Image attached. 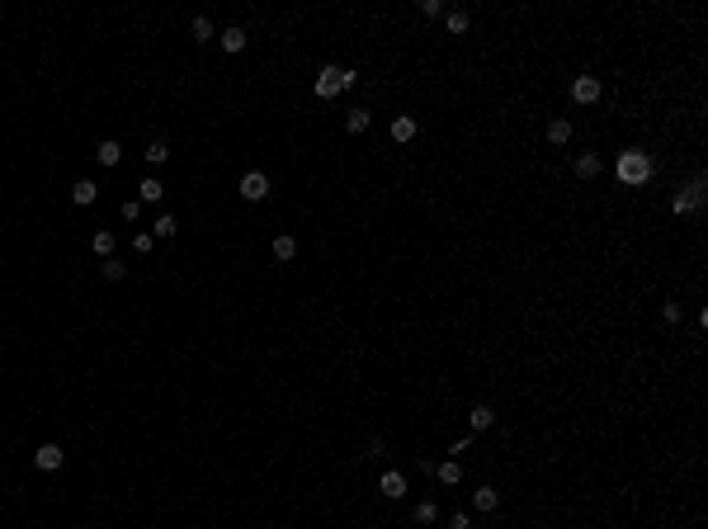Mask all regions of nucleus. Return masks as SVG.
Listing matches in <instances>:
<instances>
[{
  "label": "nucleus",
  "mask_w": 708,
  "mask_h": 529,
  "mask_svg": "<svg viewBox=\"0 0 708 529\" xmlns=\"http://www.w3.org/2000/svg\"><path fill=\"white\" fill-rule=\"evenodd\" d=\"M369 123H374V114H369V109H350V118H345V128H350V133H369Z\"/></svg>",
  "instance_id": "20"
},
{
  "label": "nucleus",
  "mask_w": 708,
  "mask_h": 529,
  "mask_svg": "<svg viewBox=\"0 0 708 529\" xmlns=\"http://www.w3.org/2000/svg\"><path fill=\"white\" fill-rule=\"evenodd\" d=\"M614 175L624 180V184H647V180L656 175V161H651L647 152H624L619 166H614Z\"/></svg>",
  "instance_id": "1"
},
{
  "label": "nucleus",
  "mask_w": 708,
  "mask_h": 529,
  "mask_svg": "<svg viewBox=\"0 0 708 529\" xmlns=\"http://www.w3.org/2000/svg\"><path fill=\"white\" fill-rule=\"evenodd\" d=\"M411 138H415V118L411 114L392 118V142H411Z\"/></svg>",
  "instance_id": "15"
},
{
  "label": "nucleus",
  "mask_w": 708,
  "mask_h": 529,
  "mask_svg": "<svg viewBox=\"0 0 708 529\" xmlns=\"http://www.w3.org/2000/svg\"><path fill=\"white\" fill-rule=\"evenodd\" d=\"M189 34H194V43H213V38H217V29H213V20H203V15H198V20L189 24Z\"/></svg>",
  "instance_id": "19"
},
{
  "label": "nucleus",
  "mask_w": 708,
  "mask_h": 529,
  "mask_svg": "<svg viewBox=\"0 0 708 529\" xmlns=\"http://www.w3.org/2000/svg\"><path fill=\"white\" fill-rule=\"evenodd\" d=\"M161 198H165V184H161L156 175H147L138 184V203H161Z\"/></svg>",
  "instance_id": "11"
},
{
  "label": "nucleus",
  "mask_w": 708,
  "mask_h": 529,
  "mask_svg": "<svg viewBox=\"0 0 708 529\" xmlns=\"http://www.w3.org/2000/svg\"><path fill=\"white\" fill-rule=\"evenodd\" d=\"M293 255H297L293 236H274V260H293Z\"/></svg>",
  "instance_id": "24"
},
{
  "label": "nucleus",
  "mask_w": 708,
  "mask_h": 529,
  "mask_svg": "<svg viewBox=\"0 0 708 529\" xmlns=\"http://www.w3.org/2000/svg\"><path fill=\"white\" fill-rule=\"evenodd\" d=\"M142 157H147V166H165V161H170V147H165V142H161V138H152V142H147V152H142Z\"/></svg>",
  "instance_id": "14"
},
{
  "label": "nucleus",
  "mask_w": 708,
  "mask_h": 529,
  "mask_svg": "<svg viewBox=\"0 0 708 529\" xmlns=\"http://www.w3.org/2000/svg\"><path fill=\"white\" fill-rule=\"evenodd\" d=\"M217 43H222V52H241L251 38H246V29H241V24H232V29H222V34H217Z\"/></svg>",
  "instance_id": "9"
},
{
  "label": "nucleus",
  "mask_w": 708,
  "mask_h": 529,
  "mask_svg": "<svg viewBox=\"0 0 708 529\" xmlns=\"http://www.w3.org/2000/svg\"><path fill=\"white\" fill-rule=\"evenodd\" d=\"M241 198H246V203H260V198H270V175H265V171H251V175H241Z\"/></svg>",
  "instance_id": "4"
},
{
  "label": "nucleus",
  "mask_w": 708,
  "mask_h": 529,
  "mask_svg": "<svg viewBox=\"0 0 708 529\" xmlns=\"http://www.w3.org/2000/svg\"><path fill=\"white\" fill-rule=\"evenodd\" d=\"M704 203H708V184H704V175H694V180L685 184V189H675V198H670L675 217H694V213H704Z\"/></svg>",
  "instance_id": "2"
},
{
  "label": "nucleus",
  "mask_w": 708,
  "mask_h": 529,
  "mask_svg": "<svg viewBox=\"0 0 708 529\" xmlns=\"http://www.w3.org/2000/svg\"><path fill=\"white\" fill-rule=\"evenodd\" d=\"M434 477H439L444 487H458V482H463V468L449 458V463H434Z\"/></svg>",
  "instance_id": "13"
},
{
  "label": "nucleus",
  "mask_w": 708,
  "mask_h": 529,
  "mask_svg": "<svg viewBox=\"0 0 708 529\" xmlns=\"http://www.w3.org/2000/svg\"><path fill=\"white\" fill-rule=\"evenodd\" d=\"M99 275L109 279V284H118V279H123V265H118L114 255H109V260H104V265H99Z\"/></svg>",
  "instance_id": "26"
},
{
  "label": "nucleus",
  "mask_w": 708,
  "mask_h": 529,
  "mask_svg": "<svg viewBox=\"0 0 708 529\" xmlns=\"http://www.w3.org/2000/svg\"><path fill=\"white\" fill-rule=\"evenodd\" d=\"M600 171H605V166H600V157H595V152H586V157H576V180H595Z\"/></svg>",
  "instance_id": "12"
},
{
  "label": "nucleus",
  "mask_w": 708,
  "mask_h": 529,
  "mask_svg": "<svg viewBox=\"0 0 708 529\" xmlns=\"http://www.w3.org/2000/svg\"><path fill=\"white\" fill-rule=\"evenodd\" d=\"M133 251H138V255L152 251V232H138V236H133Z\"/></svg>",
  "instance_id": "27"
},
{
  "label": "nucleus",
  "mask_w": 708,
  "mask_h": 529,
  "mask_svg": "<svg viewBox=\"0 0 708 529\" xmlns=\"http://www.w3.org/2000/svg\"><path fill=\"white\" fill-rule=\"evenodd\" d=\"M354 85V71H345V66H321L316 71V80H312V90L321 99H335V95H345Z\"/></svg>",
  "instance_id": "3"
},
{
  "label": "nucleus",
  "mask_w": 708,
  "mask_h": 529,
  "mask_svg": "<svg viewBox=\"0 0 708 529\" xmlns=\"http://www.w3.org/2000/svg\"><path fill=\"white\" fill-rule=\"evenodd\" d=\"M175 232H179V217H175V213H161L156 227H152V236H161V241H170Z\"/></svg>",
  "instance_id": "16"
},
{
  "label": "nucleus",
  "mask_w": 708,
  "mask_h": 529,
  "mask_svg": "<svg viewBox=\"0 0 708 529\" xmlns=\"http://www.w3.org/2000/svg\"><path fill=\"white\" fill-rule=\"evenodd\" d=\"M95 161H99V166H109V171H114L118 161H123V147H118L114 138H104V142H99V147H95Z\"/></svg>",
  "instance_id": "10"
},
{
  "label": "nucleus",
  "mask_w": 708,
  "mask_h": 529,
  "mask_svg": "<svg viewBox=\"0 0 708 529\" xmlns=\"http://www.w3.org/2000/svg\"><path fill=\"white\" fill-rule=\"evenodd\" d=\"M492 421H496V416H492V407H472V412H468V426H472L477 435H482V430H492Z\"/></svg>",
  "instance_id": "17"
},
{
  "label": "nucleus",
  "mask_w": 708,
  "mask_h": 529,
  "mask_svg": "<svg viewBox=\"0 0 708 529\" xmlns=\"http://www.w3.org/2000/svg\"><path fill=\"white\" fill-rule=\"evenodd\" d=\"M472 506H477V510H496V506H501V491H492V487L472 491Z\"/></svg>",
  "instance_id": "21"
},
{
  "label": "nucleus",
  "mask_w": 708,
  "mask_h": 529,
  "mask_svg": "<svg viewBox=\"0 0 708 529\" xmlns=\"http://www.w3.org/2000/svg\"><path fill=\"white\" fill-rule=\"evenodd\" d=\"M548 142H552V147L571 142V123H567V118H552V123H548Z\"/></svg>",
  "instance_id": "18"
},
{
  "label": "nucleus",
  "mask_w": 708,
  "mask_h": 529,
  "mask_svg": "<svg viewBox=\"0 0 708 529\" xmlns=\"http://www.w3.org/2000/svg\"><path fill=\"white\" fill-rule=\"evenodd\" d=\"M90 246H95L99 260H109V255H114V232H95V241H90Z\"/></svg>",
  "instance_id": "23"
},
{
  "label": "nucleus",
  "mask_w": 708,
  "mask_h": 529,
  "mask_svg": "<svg viewBox=\"0 0 708 529\" xmlns=\"http://www.w3.org/2000/svg\"><path fill=\"white\" fill-rule=\"evenodd\" d=\"M600 95H605L600 76H576V80H571V99H576V104H595Z\"/></svg>",
  "instance_id": "5"
},
{
  "label": "nucleus",
  "mask_w": 708,
  "mask_h": 529,
  "mask_svg": "<svg viewBox=\"0 0 708 529\" xmlns=\"http://www.w3.org/2000/svg\"><path fill=\"white\" fill-rule=\"evenodd\" d=\"M449 529H472V520H468V510H453V520H449Z\"/></svg>",
  "instance_id": "28"
},
{
  "label": "nucleus",
  "mask_w": 708,
  "mask_h": 529,
  "mask_svg": "<svg viewBox=\"0 0 708 529\" xmlns=\"http://www.w3.org/2000/svg\"><path fill=\"white\" fill-rule=\"evenodd\" d=\"M415 520H420V525H434V520H439V506H434V501H415Z\"/></svg>",
  "instance_id": "25"
},
{
  "label": "nucleus",
  "mask_w": 708,
  "mask_h": 529,
  "mask_svg": "<svg viewBox=\"0 0 708 529\" xmlns=\"http://www.w3.org/2000/svg\"><path fill=\"white\" fill-rule=\"evenodd\" d=\"M444 24H449V34H468V10H444Z\"/></svg>",
  "instance_id": "22"
},
{
  "label": "nucleus",
  "mask_w": 708,
  "mask_h": 529,
  "mask_svg": "<svg viewBox=\"0 0 708 529\" xmlns=\"http://www.w3.org/2000/svg\"><path fill=\"white\" fill-rule=\"evenodd\" d=\"M61 458H66V454H61V444H38V454H34V468H38V472H57Z\"/></svg>",
  "instance_id": "6"
},
{
  "label": "nucleus",
  "mask_w": 708,
  "mask_h": 529,
  "mask_svg": "<svg viewBox=\"0 0 708 529\" xmlns=\"http://www.w3.org/2000/svg\"><path fill=\"white\" fill-rule=\"evenodd\" d=\"M95 198H99V184H95V180H76V184H71V203H76V208H90Z\"/></svg>",
  "instance_id": "8"
},
{
  "label": "nucleus",
  "mask_w": 708,
  "mask_h": 529,
  "mask_svg": "<svg viewBox=\"0 0 708 529\" xmlns=\"http://www.w3.org/2000/svg\"><path fill=\"white\" fill-rule=\"evenodd\" d=\"M378 491H383L388 501H401V496H406V477H401V472H383V477H378Z\"/></svg>",
  "instance_id": "7"
}]
</instances>
